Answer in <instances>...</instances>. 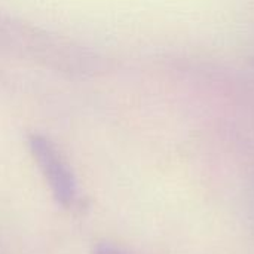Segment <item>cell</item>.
Listing matches in <instances>:
<instances>
[{
  "label": "cell",
  "instance_id": "6da1fadb",
  "mask_svg": "<svg viewBox=\"0 0 254 254\" xmlns=\"http://www.w3.org/2000/svg\"><path fill=\"white\" fill-rule=\"evenodd\" d=\"M28 147L54 199L64 208L73 207L77 199V183L71 168L57 146L42 134H30Z\"/></svg>",
  "mask_w": 254,
  "mask_h": 254
},
{
  "label": "cell",
  "instance_id": "7a4b0ae2",
  "mask_svg": "<svg viewBox=\"0 0 254 254\" xmlns=\"http://www.w3.org/2000/svg\"><path fill=\"white\" fill-rule=\"evenodd\" d=\"M95 254H127L124 253L121 249L112 246V244H100L97 249H95Z\"/></svg>",
  "mask_w": 254,
  "mask_h": 254
}]
</instances>
